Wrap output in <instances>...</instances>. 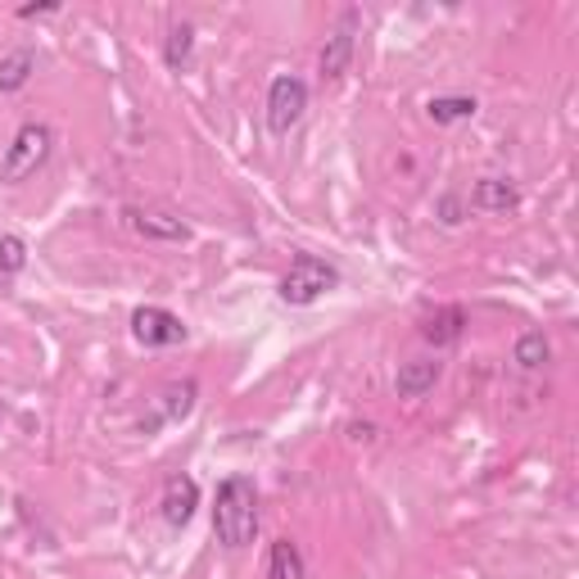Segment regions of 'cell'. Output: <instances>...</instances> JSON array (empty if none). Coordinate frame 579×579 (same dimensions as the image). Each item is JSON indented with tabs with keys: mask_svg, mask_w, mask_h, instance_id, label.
Returning <instances> with one entry per match:
<instances>
[{
	"mask_svg": "<svg viewBox=\"0 0 579 579\" xmlns=\"http://www.w3.org/2000/svg\"><path fill=\"white\" fill-rule=\"evenodd\" d=\"M213 534L222 547H245L258 534V490L250 475H231L218 490V507H213Z\"/></svg>",
	"mask_w": 579,
	"mask_h": 579,
	"instance_id": "6da1fadb",
	"label": "cell"
},
{
	"mask_svg": "<svg viewBox=\"0 0 579 579\" xmlns=\"http://www.w3.org/2000/svg\"><path fill=\"white\" fill-rule=\"evenodd\" d=\"M50 145H55V132L46 123L19 128L14 141L5 145V159H0V181H5V186H19V181H27V177H33L50 159Z\"/></svg>",
	"mask_w": 579,
	"mask_h": 579,
	"instance_id": "7a4b0ae2",
	"label": "cell"
},
{
	"mask_svg": "<svg viewBox=\"0 0 579 579\" xmlns=\"http://www.w3.org/2000/svg\"><path fill=\"white\" fill-rule=\"evenodd\" d=\"M335 286H340V272H335L326 258H317V254H294L290 272L281 277V299L294 303V309H303V303H317Z\"/></svg>",
	"mask_w": 579,
	"mask_h": 579,
	"instance_id": "3957f363",
	"label": "cell"
},
{
	"mask_svg": "<svg viewBox=\"0 0 579 579\" xmlns=\"http://www.w3.org/2000/svg\"><path fill=\"white\" fill-rule=\"evenodd\" d=\"M303 109H309V86H303V77H294V73H281L267 91V128L277 136H286L303 118Z\"/></svg>",
	"mask_w": 579,
	"mask_h": 579,
	"instance_id": "277c9868",
	"label": "cell"
},
{
	"mask_svg": "<svg viewBox=\"0 0 579 579\" xmlns=\"http://www.w3.org/2000/svg\"><path fill=\"white\" fill-rule=\"evenodd\" d=\"M132 335L145 349H172V345L186 340V326H181V317H172L168 309H136Z\"/></svg>",
	"mask_w": 579,
	"mask_h": 579,
	"instance_id": "5b68a950",
	"label": "cell"
},
{
	"mask_svg": "<svg viewBox=\"0 0 579 579\" xmlns=\"http://www.w3.org/2000/svg\"><path fill=\"white\" fill-rule=\"evenodd\" d=\"M164 521L172 526V530H181L195 516V507H200V484L191 480V475H172L168 484H164Z\"/></svg>",
	"mask_w": 579,
	"mask_h": 579,
	"instance_id": "8992f818",
	"label": "cell"
},
{
	"mask_svg": "<svg viewBox=\"0 0 579 579\" xmlns=\"http://www.w3.org/2000/svg\"><path fill=\"white\" fill-rule=\"evenodd\" d=\"M349 59H353V14L326 37V46H322V77L340 82L349 73Z\"/></svg>",
	"mask_w": 579,
	"mask_h": 579,
	"instance_id": "52a82bcc",
	"label": "cell"
},
{
	"mask_svg": "<svg viewBox=\"0 0 579 579\" xmlns=\"http://www.w3.org/2000/svg\"><path fill=\"white\" fill-rule=\"evenodd\" d=\"M439 381V362L435 358H412L399 367L394 376V389H399V399H421V394H431Z\"/></svg>",
	"mask_w": 579,
	"mask_h": 579,
	"instance_id": "ba28073f",
	"label": "cell"
},
{
	"mask_svg": "<svg viewBox=\"0 0 579 579\" xmlns=\"http://www.w3.org/2000/svg\"><path fill=\"white\" fill-rule=\"evenodd\" d=\"M471 204L484 208V213H511L516 204H521V191H516L507 177H480L475 191H471Z\"/></svg>",
	"mask_w": 579,
	"mask_h": 579,
	"instance_id": "9c48e42d",
	"label": "cell"
},
{
	"mask_svg": "<svg viewBox=\"0 0 579 579\" xmlns=\"http://www.w3.org/2000/svg\"><path fill=\"white\" fill-rule=\"evenodd\" d=\"M462 326H467V313L457 309V303H448V309H439V313H431L421 322V335L431 340L435 349H444V345H457L462 340Z\"/></svg>",
	"mask_w": 579,
	"mask_h": 579,
	"instance_id": "30bf717a",
	"label": "cell"
},
{
	"mask_svg": "<svg viewBox=\"0 0 579 579\" xmlns=\"http://www.w3.org/2000/svg\"><path fill=\"white\" fill-rule=\"evenodd\" d=\"M128 222H132V231L145 236V240H186V236H191L186 222L164 218V213H128Z\"/></svg>",
	"mask_w": 579,
	"mask_h": 579,
	"instance_id": "8fae6325",
	"label": "cell"
},
{
	"mask_svg": "<svg viewBox=\"0 0 579 579\" xmlns=\"http://www.w3.org/2000/svg\"><path fill=\"white\" fill-rule=\"evenodd\" d=\"M475 100L471 96H435L431 105H425V113L435 118L439 128H453V123H467V118H475Z\"/></svg>",
	"mask_w": 579,
	"mask_h": 579,
	"instance_id": "7c38bea8",
	"label": "cell"
},
{
	"mask_svg": "<svg viewBox=\"0 0 579 579\" xmlns=\"http://www.w3.org/2000/svg\"><path fill=\"white\" fill-rule=\"evenodd\" d=\"M309 570H303V557L299 547L290 539H277L272 543V557H267V579H303Z\"/></svg>",
	"mask_w": 579,
	"mask_h": 579,
	"instance_id": "4fadbf2b",
	"label": "cell"
},
{
	"mask_svg": "<svg viewBox=\"0 0 579 579\" xmlns=\"http://www.w3.org/2000/svg\"><path fill=\"white\" fill-rule=\"evenodd\" d=\"M547 353H553V349H547V335L543 330H526L521 335V340H516V367H521V372H539L543 367V362H547Z\"/></svg>",
	"mask_w": 579,
	"mask_h": 579,
	"instance_id": "5bb4252c",
	"label": "cell"
},
{
	"mask_svg": "<svg viewBox=\"0 0 579 579\" xmlns=\"http://www.w3.org/2000/svg\"><path fill=\"white\" fill-rule=\"evenodd\" d=\"M33 69H37V55L33 50L5 55V59H0V91H19L27 77H33Z\"/></svg>",
	"mask_w": 579,
	"mask_h": 579,
	"instance_id": "9a60e30c",
	"label": "cell"
},
{
	"mask_svg": "<svg viewBox=\"0 0 579 579\" xmlns=\"http://www.w3.org/2000/svg\"><path fill=\"white\" fill-rule=\"evenodd\" d=\"M195 394H200V385H195V381L168 385V389H164V417H168V421L191 417V408H195Z\"/></svg>",
	"mask_w": 579,
	"mask_h": 579,
	"instance_id": "2e32d148",
	"label": "cell"
},
{
	"mask_svg": "<svg viewBox=\"0 0 579 579\" xmlns=\"http://www.w3.org/2000/svg\"><path fill=\"white\" fill-rule=\"evenodd\" d=\"M191 50H195V27H191V23H177L172 33H168V50H164L168 69H181V64H186Z\"/></svg>",
	"mask_w": 579,
	"mask_h": 579,
	"instance_id": "e0dca14e",
	"label": "cell"
},
{
	"mask_svg": "<svg viewBox=\"0 0 579 579\" xmlns=\"http://www.w3.org/2000/svg\"><path fill=\"white\" fill-rule=\"evenodd\" d=\"M27 267V245L19 236H0V277H19Z\"/></svg>",
	"mask_w": 579,
	"mask_h": 579,
	"instance_id": "ac0fdd59",
	"label": "cell"
},
{
	"mask_svg": "<svg viewBox=\"0 0 579 579\" xmlns=\"http://www.w3.org/2000/svg\"><path fill=\"white\" fill-rule=\"evenodd\" d=\"M439 213H444V222H448V227H457V222H462V204H457L453 195L439 204Z\"/></svg>",
	"mask_w": 579,
	"mask_h": 579,
	"instance_id": "d6986e66",
	"label": "cell"
},
{
	"mask_svg": "<svg viewBox=\"0 0 579 579\" xmlns=\"http://www.w3.org/2000/svg\"><path fill=\"white\" fill-rule=\"evenodd\" d=\"M59 5H23L19 10V19H46V14H55Z\"/></svg>",
	"mask_w": 579,
	"mask_h": 579,
	"instance_id": "ffe728a7",
	"label": "cell"
}]
</instances>
